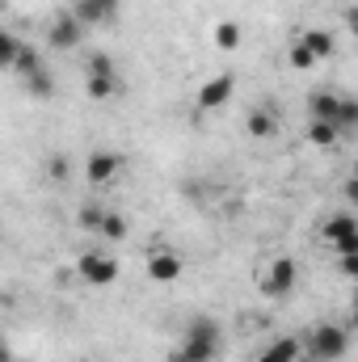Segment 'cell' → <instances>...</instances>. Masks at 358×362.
Segmentation results:
<instances>
[{
  "label": "cell",
  "mask_w": 358,
  "mask_h": 362,
  "mask_svg": "<svg viewBox=\"0 0 358 362\" xmlns=\"http://www.w3.org/2000/svg\"><path fill=\"white\" fill-rule=\"evenodd\" d=\"M308 139H312L316 148H333V144L342 139V131H337L333 122H321V118H312V127H308Z\"/></svg>",
  "instance_id": "obj_17"
},
{
  "label": "cell",
  "mask_w": 358,
  "mask_h": 362,
  "mask_svg": "<svg viewBox=\"0 0 358 362\" xmlns=\"http://www.w3.org/2000/svg\"><path fill=\"white\" fill-rule=\"evenodd\" d=\"M304 350H308V358H316V362H337V358H346V350H350V333L342 325H333V320H321L304 337Z\"/></svg>",
  "instance_id": "obj_3"
},
{
  "label": "cell",
  "mask_w": 358,
  "mask_h": 362,
  "mask_svg": "<svg viewBox=\"0 0 358 362\" xmlns=\"http://www.w3.org/2000/svg\"><path fill=\"white\" fill-rule=\"evenodd\" d=\"M215 47L219 51H236L241 47V25L236 21H219L215 25Z\"/></svg>",
  "instance_id": "obj_18"
},
{
  "label": "cell",
  "mask_w": 358,
  "mask_h": 362,
  "mask_svg": "<svg viewBox=\"0 0 358 362\" xmlns=\"http://www.w3.org/2000/svg\"><path fill=\"white\" fill-rule=\"evenodd\" d=\"M101 240H127V219L122 215H114V211H105V219H101V232H97Z\"/></svg>",
  "instance_id": "obj_21"
},
{
  "label": "cell",
  "mask_w": 358,
  "mask_h": 362,
  "mask_svg": "<svg viewBox=\"0 0 358 362\" xmlns=\"http://www.w3.org/2000/svg\"><path fill=\"white\" fill-rule=\"evenodd\" d=\"M295 42H304V47H308V51H312L316 59H329V55L337 51V38H333L329 30H304V34H299Z\"/></svg>",
  "instance_id": "obj_14"
},
{
  "label": "cell",
  "mask_w": 358,
  "mask_h": 362,
  "mask_svg": "<svg viewBox=\"0 0 358 362\" xmlns=\"http://www.w3.org/2000/svg\"><path fill=\"white\" fill-rule=\"evenodd\" d=\"M68 169H72V165H68V156H64V152H55V156L47 160V173H51V181H68Z\"/></svg>",
  "instance_id": "obj_23"
},
{
  "label": "cell",
  "mask_w": 358,
  "mask_h": 362,
  "mask_svg": "<svg viewBox=\"0 0 358 362\" xmlns=\"http://www.w3.org/2000/svg\"><path fill=\"white\" fill-rule=\"evenodd\" d=\"M118 4L122 0H72V13L85 25H101V21H114L118 17Z\"/></svg>",
  "instance_id": "obj_10"
},
{
  "label": "cell",
  "mask_w": 358,
  "mask_h": 362,
  "mask_svg": "<svg viewBox=\"0 0 358 362\" xmlns=\"http://www.w3.org/2000/svg\"><path fill=\"white\" fill-rule=\"evenodd\" d=\"M350 232H358L354 215H346V211H342V215H329V219H325V240H329V245H333V240H342V236H350Z\"/></svg>",
  "instance_id": "obj_16"
},
{
  "label": "cell",
  "mask_w": 358,
  "mask_h": 362,
  "mask_svg": "<svg viewBox=\"0 0 358 362\" xmlns=\"http://www.w3.org/2000/svg\"><path fill=\"white\" fill-rule=\"evenodd\" d=\"M85 21L72 13V8H64V13H55V21L47 25V47H55V51H72V47H81L85 42Z\"/></svg>",
  "instance_id": "obj_4"
},
{
  "label": "cell",
  "mask_w": 358,
  "mask_h": 362,
  "mask_svg": "<svg viewBox=\"0 0 358 362\" xmlns=\"http://www.w3.org/2000/svg\"><path fill=\"white\" fill-rule=\"evenodd\" d=\"M245 127H249V135L253 139H270L274 131H278V118H274V105H253L249 110V118H245Z\"/></svg>",
  "instance_id": "obj_13"
},
{
  "label": "cell",
  "mask_w": 358,
  "mask_h": 362,
  "mask_svg": "<svg viewBox=\"0 0 358 362\" xmlns=\"http://www.w3.org/2000/svg\"><path fill=\"white\" fill-rule=\"evenodd\" d=\"M333 253H337V257H358V232L342 236V240H333Z\"/></svg>",
  "instance_id": "obj_25"
},
{
  "label": "cell",
  "mask_w": 358,
  "mask_h": 362,
  "mask_svg": "<svg viewBox=\"0 0 358 362\" xmlns=\"http://www.w3.org/2000/svg\"><path fill=\"white\" fill-rule=\"evenodd\" d=\"M89 97L93 101H105L110 93L118 89V68H114V59L105 55V51H93L89 55Z\"/></svg>",
  "instance_id": "obj_6"
},
{
  "label": "cell",
  "mask_w": 358,
  "mask_h": 362,
  "mask_svg": "<svg viewBox=\"0 0 358 362\" xmlns=\"http://www.w3.org/2000/svg\"><path fill=\"white\" fill-rule=\"evenodd\" d=\"M295 282H299V266H295V257H274L270 270H266V278H262V295H266V299H282V295L295 291Z\"/></svg>",
  "instance_id": "obj_5"
},
{
  "label": "cell",
  "mask_w": 358,
  "mask_h": 362,
  "mask_svg": "<svg viewBox=\"0 0 358 362\" xmlns=\"http://www.w3.org/2000/svg\"><path fill=\"white\" fill-rule=\"evenodd\" d=\"M224 354V329L215 316H194L185 325L178 350H169V362H215Z\"/></svg>",
  "instance_id": "obj_1"
},
{
  "label": "cell",
  "mask_w": 358,
  "mask_h": 362,
  "mask_svg": "<svg viewBox=\"0 0 358 362\" xmlns=\"http://www.w3.org/2000/svg\"><path fill=\"white\" fill-rule=\"evenodd\" d=\"M232 89H236V76L232 72H219V76H211L202 89H198V110H219V105H228V97H232Z\"/></svg>",
  "instance_id": "obj_9"
},
{
  "label": "cell",
  "mask_w": 358,
  "mask_h": 362,
  "mask_svg": "<svg viewBox=\"0 0 358 362\" xmlns=\"http://www.w3.org/2000/svg\"><path fill=\"white\" fill-rule=\"evenodd\" d=\"M76 274H81L89 286H114V282H118V262H114L110 253L93 249V253H85V257L76 262Z\"/></svg>",
  "instance_id": "obj_7"
},
{
  "label": "cell",
  "mask_w": 358,
  "mask_h": 362,
  "mask_svg": "<svg viewBox=\"0 0 358 362\" xmlns=\"http://www.w3.org/2000/svg\"><path fill=\"white\" fill-rule=\"evenodd\" d=\"M299 350H304V341H299V337H274V341H270L253 362H299Z\"/></svg>",
  "instance_id": "obj_12"
},
{
  "label": "cell",
  "mask_w": 358,
  "mask_h": 362,
  "mask_svg": "<svg viewBox=\"0 0 358 362\" xmlns=\"http://www.w3.org/2000/svg\"><path fill=\"white\" fill-rule=\"evenodd\" d=\"M354 329H358V312H354Z\"/></svg>",
  "instance_id": "obj_29"
},
{
  "label": "cell",
  "mask_w": 358,
  "mask_h": 362,
  "mask_svg": "<svg viewBox=\"0 0 358 362\" xmlns=\"http://www.w3.org/2000/svg\"><path fill=\"white\" fill-rule=\"evenodd\" d=\"M38 68H42V51L25 42L21 55H17V64H13V72H17V76H30V72H38Z\"/></svg>",
  "instance_id": "obj_20"
},
{
  "label": "cell",
  "mask_w": 358,
  "mask_h": 362,
  "mask_svg": "<svg viewBox=\"0 0 358 362\" xmlns=\"http://www.w3.org/2000/svg\"><path fill=\"white\" fill-rule=\"evenodd\" d=\"M148 278H152V282H178L181 257L173 249H152V257H148Z\"/></svg>",
  "instance_id": "obj_11"
},
{
  "label": "cell",
  "mask_w": 358,
  "mask_h": 362,
  "mask_svg": "<svg viewBox=\"0 0 358 362\" xmlns=\"http://www.w3.org/2000/svg\"><path fill=\"white\" fill-rule=\"evenodd\" d=\"M346 198H350V202L358 206V177H350V181H346Z\"/></svg>",
  "instance_id": "obj_27"
},
{
  "label": "cell",
  "mask_w": 358,
  "mask_h": 362,
  "mask_svg": "<svg viewBox=\"0 0 358 362\" xmlns=\"http://www.w3.org/2000/svg\"><path fill=\"white\" fill-rule=\"evenodd\" d=\"M21 47H25V42H21L17 34H0V68H4V72H13V64H17Z\"/></svg>",
  "instance_id": "obj_19"
},
{
  "label": "cell",
  "mask_w": 358,
  "mask_h": 362,
  "mask_svg": "<svg viewBox=\"0 0 358 362\" xmlns=\"http://www.w3.org/2000/svg\"><path fill=\"white\" fill-rule=\"evenodd\" d=\"M118 169H122V156H118V152H105V148H97L89 160H85V181L101 189V185H110V181L118 177Z\"/></svg>",
  "instance_id": "obj_8"
},
{
  "label": "cell",
  "mask_w": 358,
  "mask_h": 362,
  "mask_svg": "<svg viewBox=\"0 0 358 362\" xmlns=\"http://www.w3.org/2000/svg\"><path fill=\"white\" fill-rule=\"evenodd\" d=\"M101 219H105V211H101V206H81V228L101 232Z\"/></svg>",
  "instance_id": "obj_24"
},
{
  "label": "cell",
  "mask_w": 358,
  "mask_h": 362,
  "mask_svg": "<svg viewBox=\"0 0 358 362\" xmlns=\"http://www.w3.org/2000/svg\"><path fill=\"white\" fill-rule=\"evenodd\" d=\"M354 177H358V160H354Z\"/></svg>",
  "instance_id": "obj_30"
},
{
  "label": "cell",
  "mask_w": 358,
  "mask_h": 362,
  "mask_svg": "<svg viewBox=\"0 0 358 362\" xmlns=\"http://www.w3.org/2000/svg\"><path fill=\"white\" fill-rule=\"evenodd\" d=\"M350 303H354V312H358V286H354V299H350Z\"/></svg>",
  "instance_id": "obj_28"
},
{
  "label": "cell",
  "mask_w": 358,
  "mask_h": 362,
  "mask_svg": "<svg viewBox=\"0 0 358 362\" xmlns=\"http://www.w3.org/2000/svg\"><path fill=\"white\" fill-rule=\"evenodd\" d=\"M25 81V93L34 97V101H47V97H55V81H51V72H47V64L38 68V72H30V76H21Z\"/></svg>",
  "instance_id": "obj_15"
},
{
  "label": "cell",
  "mask_w": 358,
  "mask_h": 362,
  "mask_svg": "<svg viewBox=\"0 0 358 362\" xmlns=\"http://www.w3.org/2000/svg\"><path fill=\"white\" fill-rule=\"evenodd\" d=\"M287 59H291V68H299V72H308V68H312V64H316V55H312V51H308V47H304V42H295V47H291V55H287Z\"/></svg>",
  "instance_id": "obj_22"
},
{
  "label": "cell",
  "mask_w": 358,
  "mask_h": 362,
  "mask_svg": "<svg viewBox=\"0 0 358 362\" xmlns=\"http://www.w3.org/2000/svg\"><path fill=\"white\" fill-rule=\"evenodd\" d=\"M337 270L346 278H358V257H337Z\"/></svg>",
  "instance_id": "obj_26"
},
{
  "label": "cell",
  "mask_w": 358,
  "mask_h": 362,
  "mask_svg": "<svg viewBox=\"0 0 358 362\" xmlns=\"http://www.w3.org/2000/svg\"><path fill=\"white\" fill-rule=\"evenodd\" d=\"M308 114L321 122H333L342 135L358 131V97H337V93H316L308 101Z\"/></svg>",
  "instance_id": "obj_2"
}]
</instances>
